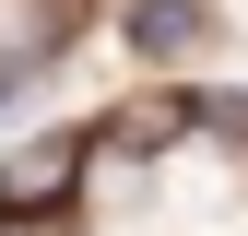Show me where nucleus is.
I'll return each instance as SVG.
<instances>
[{"label": "nucleus", "instance_id": "obj_3", "mask_svg": "<svg viewBox=\"0 0 248 236\" xmlns=\"http://www.w3.org/2000/svg\"><path fill=\"white\" fill-rule=\"evenodd\" d=\"M201 36H213L201 0H130V59H189Z\"/></svg>", "mask_w": 248, "mask_h": 236}, {"label": "nucleus", "instance_id": "obj_4", "mask_svg": "<svg viewBox=\"0 0 248 236\" xmlns=\"http://www.w3.org/2000/svg\"><path fill=\"white\" fill-rule=\"evenodd\" d=\"M201 130H225V142H248V95H201Z\"/></svg>", "mask_w": 248, "mask_h": 236}, {"label": "nucleus", "instance_id": "obj_1", "mask_svg": "<svg viewBox=\"0 0 248 236\" xmlns=\"http://www.w3.org/2000/svg\"><path fill=\"white\" fill-rule=\"evenodd\" d=\"M83 165H95V130H36L0 154V213H71Z\"/></svg>", "mask_w": 248, "mask_h": 236}, {"label": "nucleus", "instance_id": "obj_2", "mask_svg": "<svg viewBox=\"0 0 248 236\" xmlns=\"http://www.w3.org/2000/svg\"><path fill=\"white\" fill-rule=\"evenodd\" d=\"M177 130H201V95H142V106H118L95 130V154H166Z\"/></svg>", "mask_w": 248, "mask_h": 236}, {"label": "nucleus", "instance_id": "obj_5", "mask_svg": "<svg viewBox=\"0 0 248 236\" xmlns=\"http://www.w3.org/2000/svg\"><path fill=\"white\" fill-rule=\"evenodd\" d=\"M24 83H36V47H0V106H12Z\"/></svg>", "mask_w": 248, "mask_h": 236}, {"label": "nucleus", "instance_id": "obj_6", "mask_svg": "<svg viewBox=\"0 0 248 236\" xmlns=\"http://www.w3.org/2000/svg\"><path fill=\"white\" fill-rule=\"evenodd\" d=\"M0 236H59V213H0Z\"/></svg>", "mask_w": 248, "mask_h": 236}]
</instances>
